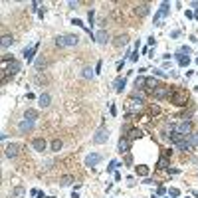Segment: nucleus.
Returning a JSON list of instances; mask_svg holds the SVG:
<instances>
[{
  "label": "nucleus",
  "mask_w": 198,
  "mask_h": 198,
  "mask_svg": "<svg viewBox=\"0 0 198 198\" xmlns=\"http://www.w3.org/2000/svg\"><path fill=\"white\" fill-rule=\"evenodd\" d=\"M77 44H79V36H76V34H62L56 38L58 48H71V46H77Z\"/></svg>",
  "instance_id": "f257e3e1"
},
{
  "label": "nucleus",
  "mask_w": 198,
  "mask_h": 198,
  "mask_svg": "<svg viewBox=\"0 0 198 198\" xmlns=\"http://www.w3.org/2000/svg\"><path fill=\"white\" fill-rule=\"evenodd\" d=\"M168 99H170V103H174L178 107H184L186 103H188V93H186L184 89H174Z\"/></svg>",
  "instance_id": "f03ea898"
},
{
  "label": "nucleus",
  "mask_w": 198,
  "mask_h": 198,
  "mask_svg": "<svg viewBox=\"0 0 198 198\" xmlns=\"http://www.w3.org/2000/svg\"><path fill=\"white\" fill-rule=\"evenodd\" d=\"M170 87H167V85H159L157 89H154V91H151V95L154 99H167V97H170Z\"/></svg>",
  "instance_id": "7ed1b4c3"
},
{
  "label": "nucleus",
  "mask_w": 198,
  "mask_h": 198,
  "mask_svg": "<svg viewBox=\"0 0 198 198\" xmlns=\"http://www.w3.org/2000/svg\"><path fill=\"white\" fill-rule=\"evenodd\" d=\"M107 139H109V131H107L105 127H101V129H97V133L93 135V143L95 145H103V143H107Z\"/></svg>",
  "instance_id": "20e7f679"
},
{
  "label": "nucleus",
  "mask_w": 198,
  "mask_h": 198,
  "mask_svg": "<svg viewBox=\"0 0 198 198\" xmlns=\"http://www.w3.org/2000/svg\"><path fill=\"white\" fill-rule=\"evenodd\" d=\"M168 10H170V4H168V2H163V6H160L159 12L154 14V26H163V24H160V20L168 14Z\"/></svg>",
  "instance_id": "39448f33"
},
{
  "label": "nucleus",
  "mask_w": 198,
  "mask_h": 198,
  "mask_svg": "<svg viewBox=\"0 0 198 198\" xmlns=\"http://www.w3.org/2000/svg\"><path fill=\"white\" fill-rule=\"evenodd\" d=\"M20 147L18 143H10V145H6V149H4V154H6L8 159H16L18 157V153H20Z\"/></svg>",
  "instance_id": "423d86ee"
},
{
  "label": "nucleus",
  "mask_w": 198,
  "mask_h": 198,
  "mask_svg": "<svg viewBox=\"0 0 198 198\" xmlns=\"http://www.w3.org/2000/svg\"><path fill=\"white\" fill-rule=\"evenodd\" d=\"M176 131H178V133H182V135L184 137H190L192 135V123L190 121H180L178 123V125H176Z\"/></svg>",
  "instance_id": "0eeeda50"
},
{
  "label": "nucleus",
  "mask_w": 198,
  "mask_h": 198,
  "mask_svg": "<svg viewBox=\"0 0 198 198\" xmlns=\"http://www.w3.org/2000/svg\"><path fill=\"white\" fill-rule=\"evenodd\" d=\"M101 154L99 153H91V154H87L85 157V167H97V164L101 163Z\"/></svg>",
  "instance_id": "6e6552de"
},
{
  "label": "nucleus",
  "mask_w": 198,
  "mask_h": 198,
  "mask_svg": "<svg viewBox=\"0 0 198 198\" xmlns=\"http://www.w3.org/2000/svg\"><path fill=\"white\" fill-rule=\"evenodd\" d=\"M32 147H34L36 153H44L46 149H48V143H46V139L38 137V139H34V141H32Z\"/></svg>",
  "instance_id": "1a4fd4ad"
},
{
  "label": "nucleus",
  "mask_w": 198,
  "mask_h": 198,
  "mask_svg": "<svg viewBox=\"0 0 198 198\" xmlns=\"http://www.w3.org/2000/svg\"><path fill=\"white\" fill-rule=\"evenodd\" d=\"M40 50V44H34V46H32V48H26V50H24V58H26V62H32V60H34V56H36V52H38Z\"/></svg>",
  "instance_id": "9d476101"
},
{
  "label": "nucleus",
  "mask_w": 198,
  "mask_h": 198,
  "mask_svg": "<svg viewBox=\"0 0 198 198\" xmlns=\"http://www.w3.org/2000/svg\"><path fill=\"white\" fill-rule=\"evenodd\" d=\"M129 149H131V141L125 139V137H121L119 143H117V151L119 153H129Z\"/></svg>",
  "instance_id": "9b49d317"
},
{
  "label": "nucleus",
  "mask_w": 198,
  "mask_h": 198,
  "mask_svg": "<svg viewBox=\"0 0 198 198\" xmlns=\"http://www.w3.org/2000/svg\"><path fill=\"white\" fill-rule=\"evenodd\" d=\"M18 129H20V133H22V135H26V133H30L32 129H34V121H30V119H24V121L18 125Z\"/></svg>",
  "instance_id": "f8f14e48"
},
{
  "label": "nucleus",
  "mask_w": 198,
  "mask_h": 198,
  "mask_svg": "<svg viewBox=\"0 0 198 198\" xmlns=\"http://www.w3.org/2000/svg\"><path fill=\"white\" fill-rule=\"evenodd\" d=\"M95 42H99V44H107V42H109V34H107V30L101 28L97 34H95Z\"/></svg>",
  "instance_id": "ddd939ff"
},
{
  "label": "nucleus",
  "mask_w": 198,
  "mask_h": 198,
  "mask_svg": "<svg viewBox=\"0 0 198 198\" xmlns=\"http://www.w3.org/2000/svg\"><path fill=\"white\" fill-rule=\"evenodd\" d=\"M149 10H151V6H149L147 2H141V4H137L135 12H137V16H147V14H149Z\"/></svg>",
  "instance_id": "4468645a"
},
{
  "label": "nucleus",
  "mask_w": 198,
  "mask_h": 198,
  "mask_svg": "<svg viewBox=\"0 0 198 198\" xmlns=\"http://www.w3.org/2000/svg\"><path fill=\"white\" fill-rule=\"evenodd\" d=\"M176 149H178V151H192V149H194V145H192V141L190 139H184L182 143H178V145H176Z\"/></svg>",
  "instance_id": "2eb2a0df"
},
{
  "label": "nucleus",
  "mask_w": 198,
  "mask_h": 198,
  "mask_svg": "<svg viewBox=\"0 0 198 198\" xmlns=\"http://www.w3.org/2000/svg\"><path fill=\"white\" fill-rule=\"evenodd\" d=\"M12 42H14L12 34H4V36H2V42H0V46H2V50H6V48H10V46H12Z\"/></svg>",
  "instance_id": "dca6fc26"
},
{
  "label": "nucleus",
  "mask_w": 198,
  "mask_h": 198,
  "mask_svg": "<svg viewBox=\"0 0 198 198\" xmlns=\"http://www.w3.org/2000/svg\"><path fill=\"white\" fill-rule=\"evenodd\" d=\"M113 85H115V91H117V93H121L123 89H125V85H127V79H125V77H117Z\"/></svg>",
  "instance_id": "f3484780"
},
{
  "label": "nucleus",
  "mask_w": 198,
  "mask_h": 198,
  "mask_svg": "<svg viewBox=\"0 0 198 198\" xmlns=\"http://www.w3.org/2000/svg\"><path fill=\"white\" fill-rule=\"evenodd\" d=\"M184 135H182V133H178V131H174L173 133V135H170V143H173V145H178V143H182L184 141Z\"/></svg>",
  "instance_id": "a211bd4d"
},
{
  "label": "nucleus",
  "mask_w": 198,
  "mask_h": 198,
  "mask_svg": "<svg viewBox=\"0 0 198 198\" xmlns=\"http://www.w3.org/2000/svg\"><path fill=\"white\" fill-rule=\"evenodd\" d=\"M38 101H40V107H50V101H52V97H50V93H42Z\"/></svg>",
  "instance_id": "6ab92c4d"
},
{
  "label": "nucleus",
  "mask_w": 198,
  "mask_h": 198,
  "mask_svg": "<svg viewBox=\"0 0 198 198\" xmlns=\"http://www.w3.org/2000/svg\"><path fill=\"white\" fill-rule=\"evenodd\" d=\"M141 137H143V131H141V129H131L129 135H127L129 141H135V139H141Z\"/></svg>",
  "instance_id": "aec40b11"
},
{
  "label": "nucleus",
  "mask_w": 198,
  "mask_h": 198,
  "mask_svg": "<svg viewBox=\"0 0 198 198\" xmlns=\"http://www.w3.org/2000/svg\"><path fill=\"white\" fill-rule=\"evenodd\" d=\"M73 182H76V178H73L71 174H66V176H62V178H60V184L62 186H69V184H73Z\"/></svg>",
  "instance_id": "412c9836"
},
{
  "label": "nucleus",
  "mask_w": 198,
  "mask_h": 198,
  "mask_svg": "<svg viewBox=\"0 0 198 198\" xmlns=\"http://www.w3.org/2000/svg\"><path fill=\"white\" fill-rule=\"evenodd\" d=\"M159 85H160V83H159V79H157V77H147V87L151 89V91H154Z\"/></svg>",
  "instance_id": "4be33fe9"
},
{
  "label": "nucleus",
  "mask_w": 198,
  "mask_h": 198,
  "mask_svg": "<svg viewBox=\"0 0 198 198\" xmlns=\"http://www.w3.org/2000/svg\"><path fill=\"white\" fill-rule=\"evenodd\" d=\"M24 119H30V121L38 119V111H36V109H26L24 111Z\"/></svg>",
  "instance_id": "5701e85b"
},
{
  "label": "nucleus",
  "mask_w": 198,
  "mask_h": 198,
  "mask_svg": "<svg viewBox=\"0 0 198 198\" xmlns=\"http://www.w3.org/2000/svg\"><path fill=\"white\" fill-rule=\"evenodd\" d=\"M127 42H129V38H127V36H125V34H123V36H117V38L113 40V44H115L117 48H121V46H125V44H127Z\"/></svg>",
  "instance_id": "b1692460"
},
{
  "label": "nucleus",
  "mask_w": 198,
  "mask_h": 198,
  "mask_svg": "<svg viewBox=\"0 0 198 198\" xmlns=\"http://www.w3.org/2000/svg\"><path fill=\"white\" fill-rule=\"evenodd\" d=\"M24 194H26V190L22 188V186H16V188L12 190V194H10V196H12V198H24Z\"/></svg>",
  "instance_id": "393cba45"
},
{
  "label": "nucleus",
  "mask_w": 198,
  "mask_h": 198,
  "mask_svg": "<svg viewBox=\"0 0 198 198\" xmlns=\"http://www.w3.org/2000/svg\"><path fill=\"white\" fill-rule=\"evenodd\" d=\"M135 87H139V89H143V87H147V77H143V76H139V77L135 79Z\"/></svg>",
  "instance_id": "a878e982"
},
{
  "label": "nucleus",
  "mask_w": 198,
  "mask_h": 198,
  "mask_svg": "<svg viewBox=\"0 0 198 198\" xmlns=\"http://www.w3.org/2000/svg\"><path fill=\"white\" fill-rule=\"evenodd\" d=\"M62 147H63V143L60 141V139H53V141H52V151H53V153H58Z\"/></svg>",
  "instance_id": "bb28decb"
},
{
  "label": "nucleus",
  "mask_w": 198,
  "mask_h": 198,
  "mask_svg": "<svg viewBox=\"0 0 198 198\" xmlns=\"http://www.w3.org/2000/svg\"><path fill=\"white\" fill-rule=\"evenodd\" d=\"M93 73H95V71H91V67H83L81 76H83L85 79H91V77H93Z\"/></svg>",
  "instance_id": "cd10ccee"
},
{
  "label": "nucleus",
  "mask_w": 198,
  "mask_h": 198,
  "mask_svg": "<svg viewBox=\"0 0 198 198\" xmlns=\"http://www.w3.org/2000/svg\"><path fill=\"white\" fill-rule=\"evenodd\" d=\"M178 63H180V67H186L190 63V58L188 56H182V58H178Z\"/></svg>",
  "instance_id": "c85d7f7f"
},
{
  "label": "nucleus",
  "mask_w": 198,
  "mask_h": 198,
  "mask_svg": "<svg viewBox=\"0 0 198 198\" xmlns=\"http://www.w3.org/2000/svg\"><path fill=\"white\" fill-rule=\"evenodd\" d=\"M137 174L139 176H147L149 174V168L147 167H137Z\"/></svg>",
  "instance_id": "c756f323"
},
{
  "label": "nucleus",
  "mask_w": 198,
  "mask_h": 198,
  "mask_svg": "<svg viewBox=\"0 0 198 198\" xmlns=\"http://www.w3.org/2000/svg\"><path fill=\"white\" fill-rule=\"evenodd\" d=\"M46 66H48V62L44 60V58H40V60H38V62H36V67H38V69H44Z\"/></svg>",
  "instance_id": "7c9ffc66"
},
{
  "label": "nucleus",
  "mask_w": 198,
  "mask_h": 198,
  "mask_svg": "<svg viewBox=\"0 0 198 198\" xmlns=\"http://www.w3.org/2000/svg\"><path fill=\"white\" fill-rule=\"evenodd\" d=\"M115 167H119V163H117V160H111V163H109V167H107V173H113Z\"/></svg>",
  "instance_id": "2f4dec72"
},
{
  "label": "nucleus",
  "mask_w": 198,
  "mask_h": 198,
  "mask_svg": "<svg viewBox=\"0 0 198 198\" xmlns=\"http://www.w3.org/2000/svg\"><path fill=\"white\" fill-rule=\"evenodd\" d=\"M168 167V160H167V157H163L159 160V168H167Z\"/></svg>",
  "instance_id": "473e14b6"
},
{
  "label": "nucleus",
  "mask_w": 198,
  "mask_h": 198,
  "mask_svg": "<svg viewBox=\"0 0 198 198\" xmlns=\"http://www.w3.org/2000/svg\"><path fill=\"white\" fill-rule=\"evenodd\" d=\"M87 18H89V24L93 26V20H95V10H89V12H87Z\"/></svg>",
  "instance_id": "72a5a7b5"
},
{
  "label": "nucleus",
  "mask_w": 198,
  "mask_h": 198,
  "mask_svg": "<svg viewBox=\"0 0 198 198\" xmlns=\"http://www.w3.org/2000/svg\"><path fill=\"white\" fill-rule=\"evenodd\" d=\"M151 113H153V115H159V113H160V107H159V105H151Z\"/></svg>",
  "instance_id": "f704fd0d"
},
{
  "label": "nucleus",
  "mask_w": 198,
  "mask_h": 198,
  "mask_svg": "<svg viewBox=\"0 0 198 198\" xmlns=\"http://www.w3.org/2000/svg\"><path fill=\"white\" fill-rule=\"evenodd\" d=\"M168 194H170V196H174V198H178L180 190H178V188H170V190H168Z\"/></svg>",
  "instance_id": "c9c22d12"
},
{
  "label": "nucleus",
  "mask_w": 198,
  "mask_h": 198,
  "mask_svg": "<svg viewBox=\"0 0 198 198\" xmlns=\"http://www.w3.org/2000/svg\"><path fill=\"white\" fill-rule=\"evenodd\" d=\"M154 76L157 77H167V73H164V69H154Z\"/></svg>",
  "instance_id": "e433bc0d"
},
{
  "label": "nucleus",
  "mask_w": 198,
  "mask_h": 198,
  "mask_svg": "<svg viewBox=\"0 0 198 198\" xmlns=\"http://www.w3.org/2000/svg\"><path fill=\"white\" fill-rule=\"evenodd\" d=\"M188 139H190V141H192V145H194V147L198 145V133H194V135H190Z\"/></svg>",
  "instance_id": "4c0bfd02"
},
{
  "label": "nucleus",
  "mask_w": 198,
  "mask_h": 198,
  "mask_svg": "<svg viewBox=\"0 0 198 198\" xmlns=\"http://www.w3.org/2000/svg\"><path fill=\"white\" fill-rule=\"evenodd\" d=\"M137 60H139V48H135V52L131 56V62H137Z\"/></svg>",
  "instance_id": "58836bf2"
},
{
  "label": "nucleus",
  "mask_w": 198,
  "mask_h": 198,
  "mask_svg": "<svg viewBox=\"0 0 198 198\" xmlns=\"http://www.w3.org/2000/svg\"><path fill=\"white\" fill-rule=\"evenodd\" d=\"M101 67H103V62H97V66H95V73H99Z\"/></svg>",
  "instance_id": "ea45409f"
},
{
  "label": "nucleus",
  "mask_w": 198,
  "mask_h": 198,
  "mask_svg": "<svg viewBox=\"0 0 198 198\" xmlns=\"http://www.w3.org/2000/svg\"><path fill=\"white\" fill-rule=\"evenodd\" d=\"M30 6H32V12H38V10H40V8H38V2H32Z\"/></svg>",
  "instance_id": "a19ab883"
},
{
  "label": "nucleus",
  "mask_w": 198,
  "mask_h": 198,
  "mask_svg": "<svg viewBox=\"0 0 198 198\" xmlns=\"http://www.w3.org/2000/svg\"><path fill=\"white\" fill-rule=\"evenodd\" d=\"M164 194V188H163V186H159V190H157V196H163Z\"/></svg>",
  "instance_id": "79ce46f5"
},
{
  "label": "nucleus",
  "mask_w": 198,
  "mask_h": 198,
  "mask_svg": "<svg viewBox=\"0 0 198 198\" xmlns=\"http://www.w3.org/2000/svg\"><path fill=\"white\" fill-rule=\"evenodd\" d=\"M170 36H173V38H178V36H180V32H178V30H173V34H170Z\"/></svg>",
  "instance_id": "37998d69"
},
{
  "label": "nucleus",
  "mask_w": 198,
  "mask_h": 198,
  "mask_svg": "<svg viewBox=\"0 0 198 198\" xmlns=\"http://www.w3.org/2000/svg\"><path fill=\"white\" fill-rule=\"evenodd\" d=\"M154 44H157V40H154L153 36H151V38H149V46H154Z\"/></svg>",
  "instance_id": "c03bdc74"
},
{
  "label": "nucleus",
  "mask_w": 198,
  "mask_h": 198,
  "mask_svg": "<svg viewBox=\"0 0 198 198\" xmlns=\"http://www.w3.org/2000/svg\"><path fill=\"white\" fill-rule=\"evenodd\" d=\"M71 198H79V194H77L76 190H73V194H71Z\"/></svg>",
  "instance_id": "a18cd8bd"
},
{
  "label": "nucleus",
  "mask_w": 198,
  "mask_h": 198,
  "mask_svg": "<svg viewBox=\"0 0 198 198\" xmlns=\"http://www.w3.org/2000/svg\"><path fill=\"white\" fill-rule=\"evenodd\" d=\"M194 16H196V20H198V8H196V12H194Z\"/></svg>",
  "instance_id": "49530a36"
},
{
  "label": "nucleus",
  "mask_w": 198,
  "mask_h": 198,
  "mask_svg": "<svg viewBox=\"0 0 198 198\" xmlns=\"http://www.w3.org/2000/svg\"><path fill=\"white\" fill-rule=\"evenodd\" d=\"M153 198H159V196H153Z\"/></svg>",
  "instance_id": "de8ad7c7"
},
{
  "label": "nucleus",
  "mask_w": 198,
  "mask_h": 198,
  "mask_svg": "<svg viewBox=\"0 0 198 198\" xmlns=\"http://www.w3.org/2000/svg\"><path fill=\"white\" fill-rule=\"evenodd\" d=\"M196 91H198V87H196Z\"/></svg>",
  "instance_id": "09e8293b"
}]
</instances>
